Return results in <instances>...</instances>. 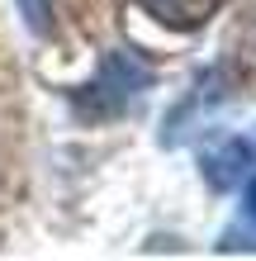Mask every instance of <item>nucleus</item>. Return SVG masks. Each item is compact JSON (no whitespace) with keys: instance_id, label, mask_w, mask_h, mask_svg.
Masks as SVG:
<instances>
[{"instance_id":"nucleus-5","label":"nucleus","mask_w":256,"mask_h":261,"mask_svg":"<svg viewBox=\"0 0 256 261\" xmlns=\"http://www.w3.org/2000/svg\"><path fill=\"white\" fill-rule=\"evenodd\" d=\"M247 219L256 223V176H251V186H247Z\"/></svg>"},{"instance_id":"nucleus-1","label":"nucleus","mask_w":256,"mask_h":261,"mask_svg":"<svg viewBox=\"0 0 256 261\" xmlns=\"http://www.w3.org/2000/svg\"><path fill=\"white\" fill-rule=\"evenodd\" d=\"M147 81H152V71L143 62H133L128 53H109L100 62V76L76 90V110L86 119H114V114L128 110V100L138 95Z\"/></svg>"},{"instance_id":"nucleus-2","label":"nucleus","mask_w":256,"mask_h":261,"mask_svg":"<svg viewBox=\"0 0 256 261\" xmlns=\"http://www.w3.org/2000/svg\"><path fill=\"white\" fill-rule=\"evenodd\" d=\"M247 166H251V143H242V138H228V143L204 152V180L214 190L237 186V180L247 176Z\"/></svg>"},{"instance_id":"nucleus-4","label":"nucleus","mask_w":256,"mask_h":261,"mask_svg":"<svg viewBox=\"0 0 256 261\" xmlns=\"http://www.w3.org/2000/svg\"><path fill=\"white\" fill-rule=\"evenodd\" d=\"M19 10L34 34H52V0H19Z\"/></svg>"},{"instance_id":"nucleus-3","label":"nucleus","mask_w":256,"mask_h":261,"mask_svg":"<svg viewBox=\"0 0 256 261\" xmlns=\"http://www.w3.org/2000/svg\"><path fill=\"white\" fill-rule=\"evenodd\" d=\"M138 5L152 14L157 24L190 34V29H200V24H209V19H214V14L223 10V0H138Z\"/></svg>"}]
</instances>
